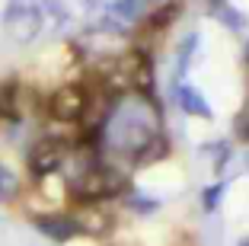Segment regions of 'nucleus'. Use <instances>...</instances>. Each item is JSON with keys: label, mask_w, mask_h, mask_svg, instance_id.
<instances>
[{"label": "nucleus", "mask_w": 249, "mask_h": 246, "mask_svg": "<svg viewBox=\"0 0 249 246\" xmlns=\"http://www.w3.org/2000/svg\"><path fill=\"white\" fill-rule=\"evenodd\" d=\"M103 144L106 151L128 157L134 163H154L157 157H163L166 141H163L154 102H147L141 93L122 96L103 122Z\"/></svg>", "instance_id": "obj_1"}, {"label": "nucleus", "mask_w": 249, "mask_h": 246, "mask_svg": "<svg viewBox=\"0 0 249 246\" xmlns=\"http://www.w3.org/2000/svg\"><path fill=\"white\" fill-rule=\"evenodd\" d=\"M42 26H45V16H42L38 0H10L7 10H3V29L19 45L36 42Z\"/></svg>", "instance_id": "obj_2"}, {"label": "nucleus", "mask_w": 249, "mask_h": 246, "mask_svg": "<svg viewBox=\"0 0 249 246\" xmlns=\"http://www.w3.org/2000/svg\"><path fill=\"white\" fill-rule=\"evenodd\" d=\"M124 186V176L118 173V170L112 167H89L87 173L77 176V182H73V195L83 198V202H103V198H112L118 195Z\"/></svg>", "instance_id": "obj_3"}, {"label": "nucleus", "mask_w": 249, "mask_h": 246, "mask_svg": "<svg viewBox=\"0 0 249 246\" xmlns=\"http://www.w3.org/2000/svg\"><path fill=\"white\" fill-rule=\"evenodd\" d=\"M87 109H89V96L87 87H80V83H64L48 99V112H52L54 122H77V118L87 115Z\"/></svg>", "instance_id": "obj_4"}, {"label": "nucleus", "mask_w": 249, "mask_h": 246, "mask_svg": "<svg viewBox=\"0 0 249 246\" xmlns=\"http://www.w3.org/2000/svg\"><path fill=\"white\" fill-rule=\"evenodd\" d=\"M64 157H67V151H64V144H61L58 138H42L38 144H32V151H29V170H32V176H52V173H58V170L64 167Z\"/></svg>", "instance_id": "obj_5"}, {"label": "nucleus", "mask_w": 249, "mask_h": 246, "mask_svg": "<svg viewBox=\"0 0 249 246\" xmlns=\"http://www.w3.org/2000/svg\"><path fill=\"white\" fill-rule=\"evenodd\" d=\"M32 224H36V230L42 233V237L54 240V243H67V240L80 237V230H77L71 214H36Z\"/></svg>", "instance_id": "obj_6"}, {"label": "nucleus", "mask_w": 249, "mask_h": 246, "mask_svg": "<svg viewBox=\"0 0 249 246\" xmlns=\"http://www.w3.org/2000/svg\"><path fill=\"white\" fill-rule=\"evenodd\" d=\"M73 224L80 233H89V237H106L112 230V217L99 208H83L73 214Z\"/></svg>", "instance_id": "obj_7"}, {"label": "nucleus", "mask_w": 249, "mask_h": 246, "mask_svg": "<svg viewBox=\"0 0 249 246\" xmlns=\"http://www.w3.org/2000/svg\"><path fill=\"white\" fill-rule=\"evenodd\" d=\"M179 106H182V112H189V115H195V118H205V122L214 118L208 99L198 93L195 87H179Z\"/></svg>", "instance_id": "obj_8"}, {"label": "nucleus", "mask_w": 249, "mask_h": 246, "mask_svg": "<svg viewBox=\"0 0 249 246\" xmlns=\"http://www.w3.org/2000/svg\"><path fill=\"white\" fill-rule=\"evenodd\" d=\"M141 13H144V0H112V3H109V16L118 19L122 26L138 22Z\"/></svg>", "instance_id": "obj_9"}, {"label": "nucleus", "mask_w": 249, "mask_h": 246, "mask_svg": "<svg viewBox=\"0 0 249 246\" xmlns=\"http://www.w3.org/2000/svg\"><path fill=\"white\" fill-rule=\"evenodd\" d=\"M179 13H182V3L179 0H173V3H166V7H160L150 19L144 22V29L147 32H160V29H166V26H173V22L179 19Z\"/></svg>", "instance_id": "obj_10"}, {"label": "nucleus", "mask_w": 249, "mask_h": 246, "mask_svg": "<svg viewBox=\"0 0 249 246\" xmlns=\"http://www.w3.org/2000/svg\"><path fill=\"white\" fill-rule=\"evenodd\" d=\"M211 16L220 19L227 29H233V32H243V26H246V16H240L227 0H211Z\"/></svg>", "instance_id": "obj_11"}, {"label": "nucleus", "mask_w": 249, "mask_h": 246, "mask_svg": "<svg viewBox=\"0 0 249 246\" xmlns=\"http://www.w3.org/2000/svg\"><path fill=\"white\" fill-rule=\"evenodd\" d=\"M16 192H19V179H16V173H13V170H7L3 163H0V205L13 202Z\"/></svg>", "instance_id": "obj_12"}, {"label": "nucleus", "mask_w": 249, "mask_h": 246, "mask_svg": "<svg viewBox=\"0 0 249 246\" xmlns=\"http://www.w3.org/2000/svg\"><path fill=\"white\" fill-rule=\"evenodd\" d=\"M224 192H227V182H214V186L205 189V195H201V205H205L208 214H214V211L220 208V202H224Z\"/></svg>", "instance_id": "obj_13"}, {"label": "nucleus", "mask_w": 249, "mask_h": 246, "mask_svg": "<svg viewBox=\"0 0 249 246\" xmlns=\"http://www.w3.org/2000/svg\"><path fill=\"white\" fill-rule=\"evenodd\" d=\"M198 48V36L192 32V36L182 38V45H179V77H185L189 74V61H192V51Z\"/></svg>", "instance_id": "obj_14"}, {"label": "nucleus", "mask_w": 249, "mask_h": 246, "mask_svg": "<svg viewBox=\"0 0 249 246\" xmlns=\"http://www.w3.org/2000/svg\"><path fill=\"white\" fill-rule=\"evenodd\" d=\"M128 205H131L134 211H141V214H150V211H157V202H150V198H144V195H131V198H128Z\"/></svg>", "instance_id": "obj_15"}, {"label": "nucleus", "mask_w": 249, "mask_h": 246, "mask_svg": "<svg viewBox=\"0 0 249 246\" xmlns=\"http://www.w3.org/2000/svg\"><path fill=\"white\" fill-rule=\"evenodd\" d=\"M240 246H249V237H246V240H240Z\"/></svg>", "instance_id": "obj_16"}]
</instances>
